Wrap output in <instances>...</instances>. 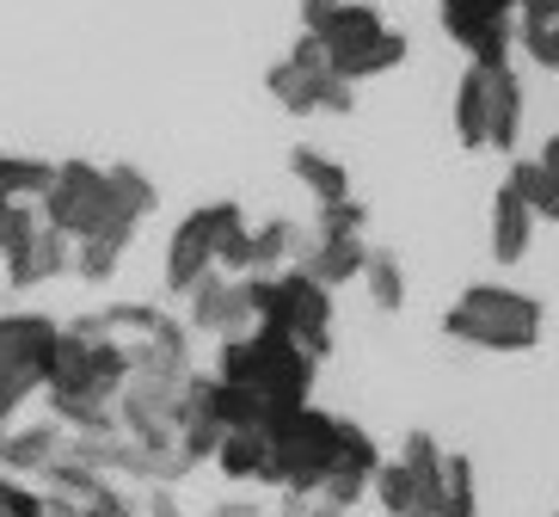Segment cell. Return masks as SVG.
<instances>
[{
	"label": "cell",
	"instance_id": "cell-6",
	"mask_svg": "<svg viewBox=\"0 0 559 517\" xmlns=\"http://www.w3.org/2000/svg\"><path fill=\"white\" fill-rule=\"evenodd\" d=\"M99 320L111 339H123L135 376H166V383H191L198 376L191 369V327L185 320L160 315V308H142V302H117Z\"/></svg>",
	"mask_w": 559,
	"mask_h": 517
},
{
	"label": "cell",
	"instance_id": "cell-19",
	"mask_svg": "<svg viewBox=\"0 0 559 517\" xmlns=\"http://www.w3.org/2000/svg\"><path fill=\"white\" fill-rule=\"evenodd\" d=\"M296 271H308L320 290H338V284H350V278L369 271V247L362 240H326V234H313L308 247H301Z\"/></svg>",
	"mask_w": 559,
	"mask_h": 517
},
{
	"label": "cell",
	"instance_id": "cell-31",
	"mask_svg": "<svg viewBox=\"0 0 559 517\" xmlns=\"http://www.w3.org/2000/svg\"><path fill=\"white\" fill-rule=\"evenodd\" d=\"M437 517H479V493H474V462L467 456H449V481H443V500L430 505Z\"/></svg>",
	"mask_w": 559,
	"mask_h": 517
},
{
	"label": "cell",
	"instance_id": "cell-34",
	"mask_svg": "<svg viewBox=\"0 0 559 517\" xmlns=\"http://www.w3.org/2000/svg\"><path fill=\"white\" fill-rule=\"evenodd\" d=\"M362 222H369V210H362L357 198H345V203H332V210H320V234H326V240H357Z\"/></svg>",
	"mask_w": 559,
	"mask_h": 517
},
{
	"label": "cell",
	"instance_id": "cell-30",
	"mask_svg": "<svg viewBox=\"0 0 559 517\" xmlns=\"http://www.w3.org/2000/svg\"><path fill=\"white\" fill-rule=\"evenodd\" d=\"M362 284H369L376 308H388V315H394L400 302H406V271H400V252L369 247V271H362Z\"/></svg>",
	"mask_w": 559,
	"mask_h": 517
},
{
	"label": "cell",
	"instance_id": "cell-42",
	"mask_svg": "<svg viewBox=\"0 0 559 517\" xmlns=\"http://www.w3.org/2000/svg\"><path fill=\"white\" fill-rule=\"evenodd\" d=\"M13 222H19V203L0 198V259H7V247H13Z\"/></svg>",
	"mask_w": 559,
	"mask_h": 517
},
{
	"label": "cell",
	"instance_id": "cell-13",
	"mask_svg": "<svg viewBox=\"0 0 559 517\" xmlns=\"http://www.w3.org/2000/svg\"><path fill=\"white\" fill-rule=\"evenodd\" d=\"M191 327H198V333H215L222 345H228V339L259 333L252 284H247V278H222V271H210V278L191 290Z\"/></svg>",
	"mask_w": 559,
	"mask_h": 517
},
{
	"label": "cell",
	"instance_id": "cell-22",
	"mask_svg": "<svg viewBox=\"0 0 559 517\" xmlns=\"http://www.w3.org/2000/svg\"><path fill=\"white\" fill-rule=\"evenodd\" d=\"M492 74V149L516 154V136H523V81L516 68H486Z\"/></svg>",
	"mask_w": 559,
	"mask_h": 517
},
{
	"label": "cell",
	"instance_id": "cell-41",
	"mask_svg": "<svg viewBox=\"0 0 559 517\" xmlns=\"http://www.w3.org/2000/svg\"><path fill=\"white\" fill-rule=\"evenodd\" d=\"M148 517H185L179 500H173V486H148Z\"/></svg>",
	"mask_w": 559,
	"mask_h": 517
},
{
	"label": "cell",
	"instance_id": "cell-25",
	"mask_svg": "<svg viewBox=\"0 0 559 517\" xmlns=\"http://www.w3.org/2000/svg\"><path fill=\"white\" fill-rule=\"evenodd\" d=\"M56 185V161H32V154H0V198L13 203H44Z\"/></svg>",
	"mask_w": 559,
	"mask_h": 517
},
{
	"label": "cell",
	"instance_id": "cell-10",
	"mask_svg": "<svg viewBox=\"0 0 559 517\" xmlns=\"http://www.w3.org/2000/svg\"><path fill=\"white\" fill-rule=\"evenodd\" d=\"M117 419H123V432H130L148 456L185 450L179 444V432H185V383H166V376H130L123 401H117Z\"/></svg>",
	"mask_w": 559,
	"mask_h": 517
},
{
	"label": "cell",
	"instance_id": "cell-4",
	"mask_svg": "<svg viewBox=\"0 0 559 517\" xmlns=\"http://www.w3.org/2000/svg\"><path fill=\"white\" fill-rule=\"evenodd\" d=\"M252 308H259L264 333H283L308 351L313 364L332 351V290H320L308 271H277V278H247Z\"/></svg>",
	"mask_w": 559,
	"mask_h": 517
},
{
	"label": "cell",
	"instance_id": "cell-44",
	"mask_svg": "<svg viewBox=\"0 0 559 517\" xmlns=\"http://www.w3.org/2000/svg\"><path fill=\"white\" fill-rule=\"evenodd\" d=\"M7 437H13V425H7V419H0V456H7Z\"/></svg>",
	"mask_w": 559,
	"mask_h": 517
},
{
	"label": "cell",
	"instance_id": "cell-46",
	"mask_svg": "<svg viewBox=\"0 0 559 517\" xmlns=\"http://www.w3.org/2000/svg\"><path fill=\"white\" fill-rule=\"evenodd\" d=\"M554 517H559V512H554Z\"/></svg>",
	"mask_w": 559,
	"mask_h": 517
},
{
	"label": "cell",
	"instance_id": "cell-43",
	"mask_svg": "<svg viewBox=\"0 0 559 517\" xmlns=\"http://www.w3.org/2000/svg\"><path fill=\"white\" fill-rule=\"evenodd\" d=\"M203 517H259L252 505H240V500H228V505H215V512H203Z\"/></svg>",
	"mask_w": 559,
	"mask_h": 517
},
{
	"label": "cell",
	"instance_id": "cell-33",
	"mask_svg": "<svg viewBox=\"0 0 559 517\" xmlns=\"http://www.w3.org/2000/svg\"><path fill=\"white\" fill-rule=\"evenodd\" d=\"M0 517H50V500L32 493V486H19V474L0 468Z\"/></svg>",
	"mask_w": 559,
	"mask_h": 517
},
{
	"label": "cell",
	"instance_id": "cell-29",
	"mask_svg": "<svg viewBox=\"0 0 559 517\" xmlns=\"http://www.w3.org/2000/svg\"><path fill=\"white\" fill-rule=\"evenodd\" d=\"M135 228H111V234H93V240H74V271H81L86 284H105L117 271V259H123V247H130Z\"/></svg>",
	"mask_w": 559,
	"mask_h": 517
},
{
	"label": "cell",
	"instance_id": "cell-36",
	"mask_svg": "<svg viewBox=\"0 0 559 517\" xmlns=\"http://www.w3.org/2000/svg\"><path fill=\"white\" fill-rule=\"evenodd\" d=\"M350 0H301V37H326V25L345 13Z\"/></svg>",
	"mask_w": 559,
	"mask_h": 517
},
{
	"label": "cell",
	"instance_id": "cell-3",
	"mask_svg": "<svg viewBox=\"0 0 559 517\" xmlns=\"http://www.w3.org/2000/svg\"><path fill=\"white\" fill-rule=\"evenodd\" d=\"M443 333L479 351H535L542 345V302L510 284H474L443 315Z\"/></svg>",
	"mask_w": 559,
	"mask_h": 517
},
{
	"label": "cell",
	"instance_id": "cell-39",
	"mask_svg": "<svg viewBox=\"0 0 559 517\" xmlns=\"http://www.w3.org/2000/svg\"><path fill=\"white\" fill-rule=\"evenodd\" d=\"M350 105H357V86H350L345 74L332 68V74H326V86H320V111H350Z\"/></svg>",
	"mask_w": 559,
	"mask_h": 517
},
{
	"label": "cell",
	"instance_id": "cell-40",
	"mask_svg": "<svg viewBox=\"0 0 559 517\" xmlns=\"http://www.w3.org/2000/svg\"><path fill=\"white\" fill-rule=\"evenodd\" d=\"M516 25H559V0H523Z\"/></svg>",
	"mask_w": 559,
	"mask_h": 517
},
{
	"label": "cell",
	"instance_id": "cell-16",
	"mask_svg": "<svg viewBox=\"0 0 559 517\" xmlns=\"http://www.w3.org/2000/svg\"><path fill=\"white\" fill-rule=\"evenodd\" d=\"M185 456L191 462H215L222 444H228V425L215 413V376H191L185 383V432H179Z\"/></svg>",
	"mask_w": 559,
	"mask_h": 517
},
{
	"label": "cell",
	"instance_id": "cell-28",
	"mask_svg": "<svg viewBox=\"0 0 559 517\" xmlns=\"http://www.w3.org/2000/svg\"><path fill=\"white\" fill-rule=\"evenodd\" d=\"M376 505L388 517H418L425 512V493H418V481H412V468L400 462H381V474H376Z\"/></svg>",
	"mask_w": 559,
	"mask_h": 517
},
{
	"label": "cell",
	"instance_id": "cell-32",
	"mask_svg": "<svg viewBox=\"0 0 559 517\" xmlns=\"http://www.w3.org/2000/svg\"><path fill=\"white\" fill-rule=\"evenodd\" d=\"M111 173V198H117V210L130 222H142L154 210V185L142 179V167H130V161H117V167H105Z\"/></svg>",
	"mask_w": 559,
	"mask_h": 517
},
{
	"label": "cell",
	"instance_id": "cell-15",
	"mask_svg": "<svg viewBox=\"0 0 559 517\" xmlns=\"http://www.w3.org/2000/svg\"><path fill=\"white\" fill-rule=\"evenodd\" d=\"M388 456L376 450V437L362 432V425H350V419H338V450H332V474H326V500L332 505H357L362 493H376V474Z\"/></svg>",
	"mask_w": 559,
	"mask_h": 517
},
{
	"label": "cell",
	"instance_id": "cell-35",
	"mask_svg": "<svg viewBox=\"0 0 559 517\" xmlns=\"http://www.w3.org/2000/svg\"><path fill=\"white\" fill-rule=\"evenodd\" d=\"M516 44H523L528 62L559 68V25H516Z\"/></svg>",
	"mask_w": 559,
	"mask_h": 517
},
{
	"label": "cell",
	"instance_id": "cell-23",
	"mask_svg": "<svg viewBox=\"0 0 559 517\" xmlns=\"http://www.w3.org/2000/svg\"><path fill=\"white\" fill-rule=\"evenodd\" d=\"M289 173L308 185L313 198H320V210H332V203L350 198V167H338V161L320 154V149H296V154H289Z\"/></svg>",
	"mask_w": 559,
	"mask_h": 517
},
{
	"label": "cell",
	"instance_id": "cell-20",
	"mask_svg": "<svg viewBox=\"0 0 559 517\" xmlns=\"http://www.w3.org/2000/svg\"><path fill=\"white\" fill-rule=\"evenodd\" d=\"M528 234H535V210L516 198V185H498V198H492V259L498 266H516L523 259Z\"/></svg>",
	"mask_w": 559,
	"mask_h": 517
},
{
	"label": "cell",
	"instance_id": "cell-14",
	"mask_svg": "<svg viewBox=\"0 0 559 517\" xmlns=\"http://www.w3.org/2000/svg\"><path fill=\"white\" fill-rule=\"evenodd\" d=\"M326 74H332L326 44H320V37H296V50L264 74V86H271V99H277L283 111L308 117V111H320V86H326Z\"/></svg>",
	"mask_w": 559,
	"mask_h": 517
},
{
	"label": "cell",
	"instance_id": "cell-1",
	"mask_svg": "<svg viewBox=\"0 0 559 517\" xmlns=\"http://www.w3.org/2000/svg\"><path fill=\"white\" fill-rule=\"evenodd\" d=\"M135 364L123 339L105 333L99 315H81L74 327H62V345L50 357V413L62 419L74 437H111L123 432V419H117V401H123V388H130Z\"/></svg>",
	"mask_w": 559,
	"mask_h": 517
},
{
	"label": "cell",
	"instance_id": "cell-8",
	"mask_svg": "<svg viewBox=\"0 0 559 517\" xmlns=\"http://www.w3.org/2000/svg\"><path fill=\"white\" fill-rule=\"evenodd\" d=\"M62 327L50 315H0V419L50 388V357Z\"/></svg>",
	"mask_w": 559,
	"mask_h": 517
},
{
	"label": "cell",
	"instance_id": "cell-45",
	"mask_svg": "<svg viewBox=\"0 0 559 517\" xmlns=\"http://www.w3.org/2000/svg\"><path fill=\"white\" fill-rule=\"evenodd\" d=\"M510 7H516V13H523V0H510Z\"/></svg>",
	"mask_w": 559,
	"mask_h": 517
},
{
	"label": "cell",
	"instance_id": "cell-7",
	"mask_svg": "<svg viewBox=\"0 0 559 517\" xmlns=\"http://www.w3.org/2000/svg\"><path fill=\"white\" fill-rule=\"evenodd\" d=\"M50 228H62L68 240H93V234H111V228H135L111 198V173L93 167V161H62L56 167L50 198L37 203Z\"/></svg>",
	"mask_w": 559,
	"mask_h": 517
},
{
	"label": "cell",
	"instance_id": "cell-27",
	"mask_svg": "<svg viewBox=\"0 0 559 517\" xmlns=\"http://www.w3.org/2000/svg\"><path fill=\"white\" fill-rule=\"evenodd\" d=\"M400 62H406V37H400V32H381L376 44H362V50L338 56L332 68H338V74L357 86V81H369V74H388V68H400Z\"/></svg>",
	"mask_w": 559,
	"mask_h": 517
},
{
	"label": "cell",
	"instance_id": "cell-18",
	"mask_svg": "<svg viewBox=\"0 0 559 517\" xmlns=\"http://www.w3.org/2000/svg\"><path fill=\"white\" fill-rule=\"evenodd\" d=\"M449 124H455L461 149H492V74H486V68H467V74H461Z\"/></svg>",
	"mask_w": 559,
	"mask_h": 517
},
{
	"label": "cell",
	"instance_id": "cell-11",
	"mask_svg": "<svg viewBox=\"0 0 559 517\" xmlns=\"http://www.w3.org/2000/svg\"><path fill=\"white\" fill-rule=\"evenodd\" d=\"M449 44L474 56V68H510V44H516V7L510 0H443Z\"/></svg>",
	"mask_w": 559,
	"mask_h": 517
},
{
	"label": "cell",
	"instance_id": "cell-12",
	"mask_svg": "<svg viewBox=\"0 0 559 517\" xmlns=\"http://www.w3.org/2000/svg\"><path fill=\"white\" fill-rule=\"evenodd\" d=\"M68 266H74V240H68L62 228H50L37 203H19L13 247H7V284L37 290V284H50L56 271H68Z\"/></svg>",
	"mask_w": 559,
	"mask_h": 517
},
{
	"label": "cell",
	"instance_id": "cell-21",
	"mask_svg": "<svg viewBox=\"0 0 559 517\" xmlns=\"http://www.w3.org/2000/svg\"><path fill=\"white\" fill-rule=\"evenodd\" d=\"M222 474L228 481H259V486H277V456H271V432H228L222 444Z\"/></svg>",
	"mask_w": 559,
	"mask_h": 517
},
{
	"label": "cell",
	"instance_id": "cell-24",
	"mask_svg": "<svg viewBox=\"0 0 559 517\" xmlns=\"http://www.w3.org/2000/svg\"><path fill=\"white\" fill-rule=\"evenodd\" d=\"M301 247H308V234L289 216H271L264 228H252V278H277V266L301 259Z\"/></svg>",
	"mask_w": 559,
	"mask_h": 517
},
{
	"label": "cell",
	"instance_id": "cell-2",
	"mask_svg": "<svg viewBox=\"0 0 559 517\" xmlns=\"http://www.w3.org/2000/svg\"><path fill=\"white\" fill-rule=\"evenodd\" d=\"M313 357L296 345V339L283 333H247V339H228V345L215 351V376L234 388H252V395H264V401L277 407V413H289V407H313Z\"/></svg>",
	"mask_w": 559,
	"mask_h": 517
},
{
	"label": "cell",
	"instance_id": "cell-9",
	"mask_svg": "<svg viewBox=\"0 0 559 517\" xmlns=\"http://www.w3.org/2000/svg\"><path fill=\"white\" fill-rule=\"evenodd\" d=\"M234 228H247V210L240 203H203V210H191L179 222V234H173V247H166V290L173 296H191L222 266V247H228Z\"/></svg>",
	"mask_w": 559,
	"mask_h": 517
},
{
	"label": "cell",
	"instance_id": "cell-17",
	"mask_svg": "<svg viewBox=\"0 0 559 517\" xmlns=\"http://www.w3.org/2000/svg\"><path fill=\"white\" fill-rule=\"evenodd\" d=\"M62 456H68V425L62 419H37V425H19V432L7 437L0 468H7V474H50Z\"/></svg>",
	"mask_w": 559,
	"mask_h": 517
},
{
	"label": "cell",
	"instance_id": "cell-26",
	"mask_svg": "<svg viewBox=\"0 0 559 517\" xmlns=\"http://www.w3.org/2000/svg\"><path fill=\"white\" fill-rule=\"evenodd\" d=\"M381 32H388V25H381V13H376V7H362V0H350L345 13H338V19L326 25V37H320V44H326V56L338 62V56L362 50V44H376Z\"/></svg>",
	"mask_w": 559,
	"mask_h": 517
},
{
	"label": "cell",
	"instance_id": "cell-37",
	"mask_svg": "<svg viewBox=\"0 0 559 517\" xmlns=\"http://www.w3.org/2000/svg\"><path fill=\"white\" fill-rule=\"evenodd\" d=\"M535 161H542V173H547V222H559V136H547Z\"/></svg>",
	"mask_w": 559,
	"mask_h": 517
},
{
	"label": "cell",
	"instance_id": "cell-38",
	"mask_svg": "<svg viewBox=\"0 0 559 517\" xmlns=\"http://www.w3.org/2000/svg\"><path fill=\"white\" fill-rule=\"evenodd\" d=\"M283 517H345V505H332L326 493H313V500H301V493H283Z\"/></svg>",
	"mask_w": 559,
	"mask_h": 517
},
{
	"label": "cell",
	"instance_id": "cell-5",
	"mask_svg": "<svg viewBox=\"0 0 559 517\" xmlns=\"http://www.w3.org/2000/svg\"><path fill=\"white\" fill-rule=\"evenodd\" d=\"M271 456H277V486L283 493H326L332 474V450H338V413H320V407H289L271 425Z\"/></svg>",
	"mask_w": 559,
	"mask_h": 517
}]
</instances>
